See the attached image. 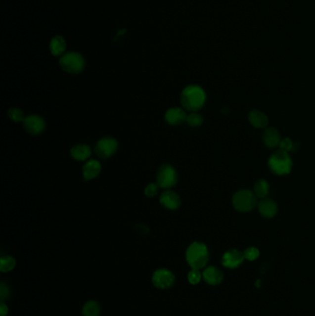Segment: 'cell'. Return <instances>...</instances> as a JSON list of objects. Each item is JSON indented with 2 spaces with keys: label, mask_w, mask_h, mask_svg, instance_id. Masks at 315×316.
Returning <instances> with one entry per match:
<instances>
[{
  "label": "cell",
  "mask_w": 315,
  "mask_h": 316,
  "mask_svg": "<svg viewBox=\"0 0 315 316\" xmlns=\"http://www.w3.org/2000/svg\"><path fill=\"white\" fill-rule=\"evenodd\" d=\"M205 99V92L200 86L189 85L183 90L180 102L187 110L197 111L203 107Z\"/></svg>",
  "instance_id": "6da1fadb"
},
{
  "label": "cell",
  "mask_w": 315,
  "mask_h": 316,
  "mask_svg": "<svg viewBox=\"0 0 315 316\" xmlns=\"http://www.w3.org/2000/svg\"><path fill=\"white\" fill-rule=\"evenodd\" d=\"M209 259L207 247L201 242H193L186 251V260L192 269H202Z\"/></svg>",
  "instance_id": "7a4b0ae2"
},
{
  "label": "cell",
  "mask_w": 315,
  "mask_h": 316,
  "mask_svg": "<svg viewBox=\"0 0 315 316\" xmlns=\"http://www.w3.org/2000/svg\"><path fill=\"white\" fill-rule=\"evenodd\" d=\"M268 165L274 174L286 175L292 169V160L287 152L279 149L270 156Z\"/></svg>",
  "instance_id": "3957f363"
},
{
  "label": "cell",
  "mask_w": 315,
  "mask_h": 316,
  "mask_svg": "<svg viewBox=\"0 0 315 316\" xmlns=\"http://www.w3.org/2000/svg\"><path fill=\"white\" fill-rule=\"evenodd\" d=\"M59 65L62 70L70 74H79L84 70L85 61L84 56L79 53L70 52L60 57Z\"/></svg>",
  "instance_id": "277c9868"
},
{
  "label": "cell",
  "mask_w": 315,
  "mask_h": 316,
  "mask_svg": "<svg viewBox=\"0 0 315 316\" xmlns=\"http://www.w3.org/2000/svg\"><path fill=\"white\" fill-rule=\"evenodd\" d=\"M257 204V196L251 190L238 191L233 197V205L236 210L246 213L252 211Z\"/></svg>",
  "instance_id": "5b68a950"
},
{
  "label": "cell",
  "mask_w": 315,
  "mask_h": 316,
  "mask_svg": "<svg viewBox=\"0 0 315 316\" xmlns=\"http://www.w3.org/2000/svg\"><path fill=\"white\" fill-rule=\"evenodd\" d=\"M178 182V175L175 169L170 165H163L158 169L156 175V184L159 188L168 190L174 187Z\"/></svg>",
  "instance_id": "8992f818"
},
{
  "label": "cell",
  "mask_w": 315,
  "mask_h": 316,
  "mask_svg": "<svg viewBox=\"0 0 315 316\" xmlns=\"http://www.w3.org/2000/svg\"><path fill=\"white\" fill-rule=\"evenodd\" d=\"M119 143L117 140L111 137H105L99 140L94 148V153L101 159H107L111 157L118 150Z\"/></svg>",
  "instance_id": "52a82bcc"
},
{
  "label": "cell",
  "mask_w": 315,
  "mask_h": 316,
  "mask_svg": "<svg viewBox=\"0 0 315 316\" xmlns=\"http://www.w3.org/2000/svg\"><path fill=\"white\" fill-rule=\"evenodd\" d=\"M152 281L155 288L168 289L173 287L175 283V275L168 269H158L153 274Z\"/></svg>",
  "instance_id": "ba28073f"
},
{
  "label": "cell",
  "mask_w": 315,
  "mask_h": 316,
  "mask_svg": "<svg viewBox=\"0 0 315 316\" xmlns=\"http://www.w3.org/2000/svg\"><path fill=\"white\" fill-rule=\"evenodd\" d=\"M24 130L31 135H39L45 129V122L43 118L37 115H30L23 120Z\"/></svg>",
  "instance_id": "9c48e42d"
},
{
  "label": "cell",
  "mask_w": 315,
  "mask_h": 316,
  "mask_svg": "<svg viewBox=\"0 0 315 316\" xmlns=\"http://www.w3.org/2000/svg\"><path fill=\"white\" fill-rule=\"evenodd\" d=\"M244 259V253H241L238 250H230L223 255L222 264L224 267L233 269L239 267L243 263Z\"/></svg>",
  "instance_id": "30bf717a"
},
{
  "label": "cell",
  "mask_w": 315,
  "mask_h": 316,
  "mask_svg": "<svg viewBox=\"0 0 315 316\" xmlns=\"http://www.w3.org/2000/svg\"><path fill=\"white\" fill-rule=\"evenodd\" d=\"M160 204L169 210H176L180 206L181 200L180 197L179 196V194L176 193L175 191L166 190L160 196Z\"/></svg>",
  "instance_id": "8fae6325"
},
{
  "label": "cell",
  "mask_w": 315,
  "mask_h": 316,
  "mask_svg": "<svg viewBox=\"0 0 315 316\" xmlns=\"http://www.w3.org/2000/svg\"><path fill=\"white\" fill-rule=\"evenodd\" d=\"M187 117H188V115L180 107L170 108V109H168L165 115L166 121L169 125H172V126L182 124L187 120Z\"/></svg>",
  "instance_id": "7c38bea8"
},
{
  "label": "cell",
  "mask_w": 315,
  "mask_h": 316,
  "mask_svg": "<svg viewBox=\"0 0 315 316\" xmlns=\"http://www.w3.org/2000/svg\"><path fill=\"white\" fill-rule=\"evenodd\" d=\"M203 279L205 280L206 283H208L209 285H213V286H216L220 284L223 278H224V275L223 273L215 267H207L203 273Z\"/></svg>",
  "instance_id": "4fadbf2b"
},
{
  "label": "cell",
  "mask_w": 315,
  "mask_h": 316,
  "mask_svg": "<svg viewBox=\"0 0 315 316\" xmlns=\"http://www.w3.org/2000/svg\"><path fill=\"white\" fill-rule=\"evenodd\" d=\"M101 172V164L97 160L91 159L86 162L83 167V175L85 181H91L96 178Z\"/></svg>",
  "instance_id": "5bb4252c"
},
{
  "label": "cell",
  "mask_w": 315,
  "mask_h": 316,
  "mask_svg": "<svg viewBox=\"0 0 315 316\" xmlns=\"http://www.w3.org/2000/svg\"><path fill=\"white\" fill-rule=\"evenodd\" d=\"M263 140L267 147H276L280 143V134L274 128H267L263 134Z\"/></svg>",
  "instance_id": "9a60e30c"
},
{
  "label": "cell",
  "mask_w": 315,
  "mask_h": 316,
  "mask_svg": "<svg viewBox=\"0 0 315 316\" xmlns=\"http://www.w3.org/2000/svg\"><path fill=\"white\" fill-rule=\"evenodd\" d=\"M261 215L266 218H273L277 214V205L271 199H263L259 203Z\"/></svg>",
  "instance_id": "2e32d148"
},
{
  "label": "cell",
  "mask_w": 315,
  "mask_h": 316,
  "mask_svg": "<svg viewBox=\"0 0 315 316\" xmlns=\"http://www.w3.org/2000/svg\"><path fill=\"white\" fill-rule=\"evenodd\" d=\"M91 148L84 143L74 145L70 150V155L77 161H84L91 156Z\"/></svg>",
  "instance_id": "e0dca14e"
},
{
  "label": "cell",
  "mask_w": 315,
  "mask_h": 316,
  "mask_svg": "<svg viewBox=\"0 0 315 316\" xmlns=\"http://www.w3.org/2000/svg\"><path fill=\"white\" fill-rule=\"evenodd\" d=\"M249 120L252 126L264 129L268 125V118L266 114L257 109H253L249 113Z\"/></svg>",
  "instance_id": "ac0fdd59"
},
{
  "label": "cell",
  "mask_w": 315,
  "mask_h": 316,
  "mask_svg": "<svg viewBox=\"0 0 315 316\" xmlns=\"http://www.w3.org/2000/svg\"><path fill=\"white\" fill-rule=\"evenodd\" d=\"M66 42L63 37L60 35L55 36L50 42V52L53 56H61L66 50Z\"/></svg>",
  "instance_id": "d6986e66"
},
{
  "label": "cell",
  "mask_w": 315,
  "mask_h": 316,
  "mask_svg": "<svg viewBox=\"0 0 315 316\" xmlns=\"http://www.w3.org/2000/svg\"><path fill=\"white\" fill-rule=\"evenodd\" d=\"M100 305L95 301H89L86 302L83 307V316H99L100 315Z\"/></svg>",
  "instance_id": "ffe728a7"
},
{
  "label": "cell",
  "mask_w": 315,
  "mask_h": 316,
  "mask_svg": "<svg viewBox=\"0 0 315 316\" xmlns=\"http://www.w3.org/2000/svg\"><path fill=\"white\" fill-rule=\"evenodd\" d=\"M269 191V185L266 180H259L254 185L255 195L259 198H266Z\"/></svg>",
  "instance_id": "44dd1931"
},
{
  "label": "cell",
  "mask_w": 315,
  "mask_h": 316,
  "mask_svg": "<svg viewBox=\"0 0 315 316\" xmlns=\"http://www.w3.org/2000/svg\"><path fill=\"white\" fill-rule=\"evenodd\" d=\"M16 266V261L11 256H3L0 259V270L3 273H7L11 271Z\"/></svg>",
  "instance_id": "7402d4cb"
},
{
  "label": "cell",
  "mask_w": 315,
  "mask_h": 316,
  "mask_svg": "<svg viewBox=\"0 0 315 316\" xmlns=\"http://www.w3.org/2000/svg\"><path fill=\"white\" fill-rule=\"evenodd\" d=\"M7 116L9 117L10 120H13L14 122H23V120L25 119L23 111L20 108H17V107L10 108L7 111Z\"/></svg>",
  "instance_id": "603a6c76"
},
{
  "label": "cell",
  "mask_w": 315,
  "mask_h": 316,
  "mask_svg": "<svg viewBox=\"0 0 315 316\" xmlns=\"http://www.w3.org/2000/svg\"><path fill=\"white\" fill-rule=\"evenodd\" d=\"M203 117L200 114L194 112L188 115L187 120H186V122L189 124V126L191 127L200 126L203 124Z\"/></svg>",
  "instance_id": "cb8c5ba5"
},
{
  "label": "cell",
  "mask_w": 315,
  "mask_h": 316,
  "mask_svg": "<svg viewBox=\"0 0 315 316\" xmlns=\"http://www.w3.org/2000/svg\"><path fill=\"white\" fill-rule=\"evenodd\" d=\"M202 279V274L198 269H191L188 274V280L190 284L196 285Z\"/></svg>",
  "instance_id": "d4e9b609"
},
{
  "label": "cell",
  "mask_w": 315,
  "mask_h": 316,
  "mask_svg": "<svg viewBox=\"0 0 315 316\" xmlns=\"http://www.w3.org/2000/svg\"><path fill=\"white\" fill-rule=\"evenodd\" d=\"M259 251L255 247H250V248L246 249L245 252H244L245 259L249 261L256 260L259 257Z\"/></svg>",
  "instance_id": "484cf974"
},
{
  "label": "cell",
  "mask_w": 315,
  "mask_h": 316,
  "mask_svg": "<svg viewBox=\"0 0 315 316\" xmlns=\"http://www.w3.org/2000/svg\"><path fill=\"white\" fill-rule=\"evenodd\" d=\"M279 147H280V150H283V151L288 153L294 149V143L289 138H285V139L281 140Z\"/></svg>",
  "instance_id": "4316f807"
},
{
  "label": "cell",
  "mask_w": 315,
  "mask_h": 316,
  "mask_svg": "<svg viewBox=\"0 0 315 316\" xmlns=\"http://www.w3.org/2000/svg\"><path fill=\"white\" fill-rule=\"evenodd\" d=\"M158 189H159V186L157 184L151 183L146 186V188L144 190V193L147 197H154L157 194Z\"/></svg>",
  "instance_id": "83f0119b"
},
{
  "label": "cell",
  "mask_w": 315,
  "mask_h": 316,
  "mask_svg": "<svg viewBox=\"0 0 315 316\" xmlns=\"http://www.w3.org/2000/svg\"><path fill=\"white\" fill-rule=\"evenodd\" d=\"M0 294H1V299L4 300V299H7L8 298V296L10 294V291H9V288L7 287V285H5L4 283L1 284V288H0Z\"/></svg>",
  "instance_id": "f1b7e54d"
},
{
  "label": "cell",
  "mask_w": 315,
  "mask_h": 316,
  "mask_svg": "<svg viewBox=\"0 0 315 316\" xmlns=\"http://www.w3.org/2000/svg\"><path fill=\"white\" fill-rule=\"evenodd\" d=\"M8 313V308H7V305L4 303V302H1V305H0V316H6Z\"/></svg>",
  "instance_id": "f546056e"
}]
</instances>
